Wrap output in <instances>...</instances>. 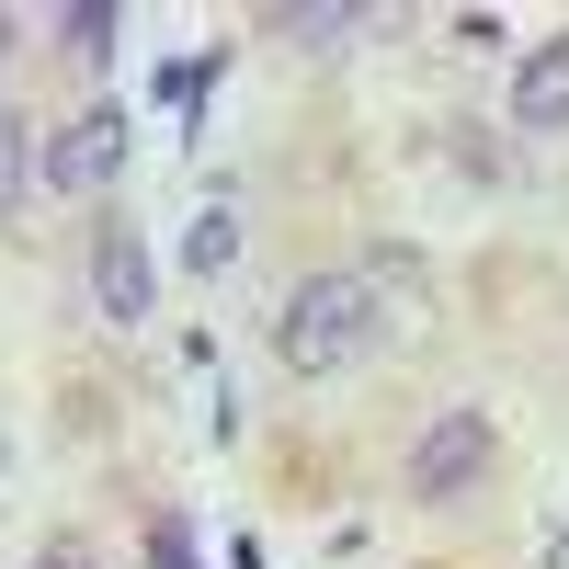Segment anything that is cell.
Segmentation results:
<instances>
[{
    "label": "cell",
    "mask_w": 569,
    "mask_h": 569,
    "mask_svg": "<svg viewBox=\"0 0 569 569\" xmlns=\"http://www.w3.org/2000/svg\"><path fill=\"white\" fill-rule=\"evenodd\" d=\"M376 330H388V297H376V273L330 262V273H308L297 297H284L273 353H284V376H342V365H365V353H376Z\"/></svg>",
    "instance_id": "cell-1"
},
{
    "label": "cell",
    "mask_w": 569,
    "mask_h": 569,
    "mask_svg": "<svg viewBox=\"0 0 569 569\" xmlns=\"http://www.w3.org/2000/svg\"><path fill=\"white\" fill-rule=\"evenodd\" d=\"M126 149H137L126 103H80L69 126H46V149H34V182H46V194H103V182L126 171Z\"/></svg>",
    "instance_id": "cell-2"
},
{
    "label": "cell",
    "mask_w": 569,
    "mask_h": 569,
    "mask_svg": "<svg viewBox=\"0 0 569 569\" xmlns=\"http://www.w3.org/2000/svg\"><path fill=\"white\" fill-rule=\"evenodd\" d=\"M490 456H501V421L490 410H433L421 445H410V501H467L490 479Z\"/></svg>",
    "instance_id": "cell-3"
},
{
    "label": "cell",
    "mask_w": 569,
    "mask_h": 569,
    "mask_svg": "<svg viewBox=\"0 0 569 569\" xmlns=\"http://www.w3.org/2000/svg\"><path fill=\"white\" fill-rule=\"evenodd\" d=\"M91 308H103L114 330H137V319L160 308V262H149L137 228H91Z\"/></svg>",
    "instance_id": "cell-4"
},
{
    "label": "cell",
    "mask_w": 569,
    "mask_h": 569,
    "mask_svg": "<svg viewBox=\"0 0 569 569\" xmlns=\"http://www.w3.org/2000/svg\"><path fill=\"white\" fill-rule=\"evenodd\" d=\"M512 126L525 137H558L569 126V34H547L525 69H512Z\"/></svg>",
    "instance_id": "cell-5"
},
{
    "label": "cell",
    "mask_w": 569,
    "mask_h": 569,
    "mask_svg": "<svg viewBox=\"0 0 569 569\" xmlns=\"http://www.w3.org/2000/svg\"><path fill=\"white\" fill-rule=\"evenodd\" d=\"M34 149H46V137H34L12 103H0V217H23V206H34Z\"/></svg>",
    "instance_id": "cell-6"
},
{
    "label": "cell",
    "mask_w": 569,
    "mask_h": 569,
    "mask_svg": "<svg viewBox=\"0 0 569 569\" xmlns=\"http://www.w3.org/2000/svg\"><path fill=\"white\" fill-rule=\"evenodd\" d=\"M182 262H194V273H228V262H240V206H206L194 228H182Z\"/></svg>",
    "instance_id": "cell-7"
},
{
    "label": "cell",
    "mask_w": 569,
    "mask_h": 569,
    "mask_svg": "<svg viewBox=\"0 0 569 569\" xmlns=\"http://www.w3.org/2000/svg\"><path fill=\"white\" fill-rule=\"evenodd\" d=\"M58 34H69V58H114L126 12H114V0H80V12H58Z\"/></svg>",
    "instance_id": "cell-8"
},
{
    "label": "cell",
    "mask_w": 569,
    "mask_h": 569,
    "mask_svg": "<svg viewBox=\"0 0 569 569\" xmlns=\"http://www.w3.org/2000/svg\"><path fill=\"white\" fill-rule=\"evenodd\" d=\"M284 34H308V46H342V34H365L376 12H273Z\"/></svg>",
    "instance_id": "cell-9"
},
{
    "label": "cell",
    "mask_w": 569,
    "mask_h": 569,
    "mask_svg": "<svg viewBox=\"0 0 569 569\" xmlns=\"http://www.w3.org/2000/svg\"><path fill=\"white\" fill-rule=\"evenodd\" d=\"M149 569H194V536H182V525H149Z\"/></svg>",
    "instance_id": "cell-10"
},
{
    "label": "cell",
    "mask_w": 569,
    "mask_h": 569,
    "mask_svg": "<svg viewBox=\"0 0 569 569\" xmlns=\"http://www.w3.org/2000/svg\"><path fill=\"white\" fill-rule=\"evenodd\" d=\"M34 569H91V558H80V547H58V558H34Z\"/></svg>",
    "instance_id": "cell-11"
},
{
    "label": "cell",
    "mask_w": 569,
    "mask_h": 569,
    "mask_svg": "<svg viewBox=\"0 0 569 569\" xmlns=\"http://www.w3.org/2000/svg\"><path fill=\"white\" fill-rule=\"evenodd\" d=\"M0 58H12V12H0Z\"/></svg>",
    "instance_id": "cell-12"
},
{
    "label": "cell",
    "mask_w": 569,
    "mask_h": 569,
    "mask_svg": "<svg viewBox=\"0 0 569 569\" xmlns=\"http://www.w3.org/2000/svg\"><path fill=\"white\" fill-rule=\"evenodd\" d=\"M0 467H12V433H0Z\"/></svg>",
    "instance_id": "cell-13"
}]
</instances>
